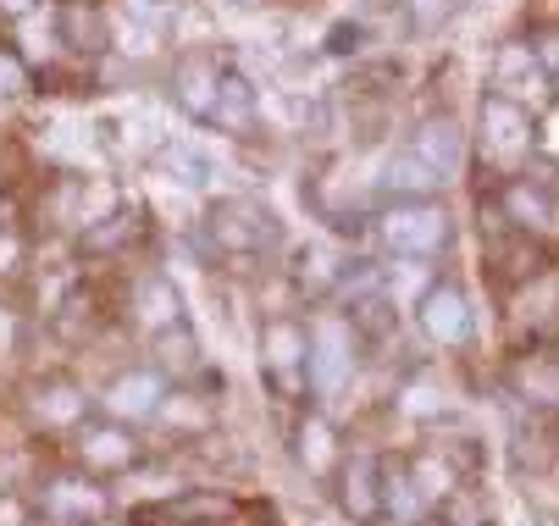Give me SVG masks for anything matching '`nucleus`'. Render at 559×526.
I'll use <instances>...</instances> for the list:
<instances>
[{
	"label": "nucleus",
	"instance_id": "10",
	"mask_svg": "<svg viewBox=\"0 0 559 526\" xmlns=\"http://www.w3.org/2000/svg\"><path fill=\"white\" fill-rule=\"evenodd\" d=\"M411 150H416V156H421L443 183H449V178H460V167H465V133H460V122H454V117H427Z\"/></svg>",
	"mask_w": 559,
	"mask_h": 526
},
{
	"label": "nucleus",
	"instance_id": "25",
	"mask_svg": "<svg viewBox=\"0 0 559 526\" xmlns=\"http://www.w3.org/2000/svg\"><path fill=\"white\" fill-rule=\"evenodd\" d=\"M532 56H537L543 72H559V23H548V28L532 34Z\"/></svg>",
	"mask_w": 559,
	"mask_h": 526
},
{
	"label": "nucleus",
	"instance_id": "2",
	"mask_svg": "<svg viewBox=\"0 0 559 526\" xmlns=\"http://www.w3.org/2000/svg\"><path fill=\"white\" fill-rule=\"evenodd\" d=\"M476 144H483V156L504 172H515L521 162H532L537 150V133H532V117L521 100L510 95H488L483 100V117H476Z\"/></svg>",
	"mask_w": 559,
	"mask_h": 526
},
{
	"label": "nucleus",
	"instance_id": "4",
	"mask_svg": "<svg viewBox=\"0 0 559 526\" xmlns=\"http://www.w3.org/2000/svg\"><path fill=\"white\" fill-rule=\"evenodd\" d=\"M211 239L222 255H261L266 244H277V216L250 194H233L211 211Z\"/></svg>",
	"mask_w": 559,
	"mask_h": 526
},
{
	"label": "nucleus",
	"instance_id": "18",
	"mask_svg": "<svg viewBox=\"0 0 559 526\" xmlns=\"http://www.w3.org/2000/svg\"><path fill=\"white\" fill-rule=\"evenodd\" d=\"M162 162H167V172H173V183H183V189H205L211 178H216V162L205 156L200 144H167L162 150Z\"/></svg>",
	"mask_w": 559,
	"mask_h": 526
},
{
	"label": "nucleus",
	"instance_id": "21",
	"mask_svg": "<svg viewBox=\"0 0 559 526\" xmlns=\"http://www.w3.org/2000/svg\"><path fill=\"white\" fill-rule=\"evenodd\" d=\"M39 416H45L50 427H67V421L84 416V394H78L72 383H50V388L39 394Z\"/></svg>",
	"mask_w": 559,
	"mask_h": 526
},
{
	"label": "nucleus",
	"instance_id": "13",
	"mask_svg": "<svg viewBox=\"0 0 559 526\" xmlns=\"http://www.w3.org/2000/svg\"><path fill=\"white\" fill-rule=\"evenodd\" d=\"M382 189H388V194H399V200H432V194L443 189V178L416 156V150H405V156H393V162H388Z\"/></svg>",
	"mask_w": 559,
	"mask_h": 526
},
{
	"label": "nucleus",
	"instance_id": "6",
	"mask_svg": "<svg viewBox=\"0 0 559 526\" xmlns=\"http://www.w3.org/2000/svg\"><path fill=\"white\" fill-rule=\"evenodd\" d=\"M222 72H227V67H222L211 50H189V56L178 61V72H173V95H178V106H183L189 117L211 122L216 95H222Z\"/></svg>",
	"mask_w": 559,
	"mask_h": 526
},
{
	"label": "nucleus",
	"instance_id": "28",
	"mask_svg": "<svg viewBox=\"0 0 559 526\" xmlns=\"http://www.w3.org/2000/svg\"><path fill=\"white\" fill-rule=\"evenodd\" d=\"M366 45V28L360 23H338L333 34H328V50H338V56H349V50H360Z\"/></svg>",
	"mask_w": 559,
	"mask_h": 526
},
{
	"label": "nucleus",
	"instance_id": "9",
	"mask_svg": "<svg viewBox=\"0 0 559 526\" xmlns=\"http://www.w3.org/2000/svg\"><path fill=\"white\" fill-rule=\"evenodd\" d=\"M261 366L283 388H299V371L310 366V333L299 322H272L261 338Z\"/></svg>",
	"mask_w": 559,
	"mask_h": 526
},
{
	"label": "nucleus",
	"instance_id": "11",
	"mask_svg": "<svg viewBox=\"0 0 559 526\" xmlns=\"http://www.w3.org/2000/svg\"><path fill=\"white\" fill-rule=\"evenodd\" d=\"M543 79L548 72L537 67V56H532V45H504L499 50V61H493V89L499 95H510V100H543Z\"/></svg>",
	"mask_w": 559,
	"mask_h": 526
},
{
	"label": "nucleus",
	"instance_id": "3",
	"mask_svg": "<svg viewBox=\"0 0 559 526\" xmlns=\"http://www.w3.org/2000/svg\"><path fill=\"white\" fill-rule=\"evenodd\" d=\"M355 360H360V333L355 322L344 316H316L310 327V388L322 394V399H338L344 383L355 378Z\"/></svg>",
	"mask_w": 559,
	"mask_h": 526
},
{
	"label": "nucleus",
	"instance_id": "32",
	"mask_svg": "<svg viewBox=\"0 0 559 526\" xmlns=\"http://www.w3.org/2000/svg\"><path fill=\"white\" fill-rule=\"evenodd\" d=\"M17 261V239H0V272H7Z\"/></svg>",
	"mask_w": 559,
	"mask_h": 526
},
{
	"label": "nucleus",
	"instance_id": "31",
	"mask_svg": "<svg viewBox=\"0 0 559 526\" xmlns=\"http://www.w3.org/2000/svg\"><path fill=\"white\" fill-rule=\"evenodd\" d=\"M537 144H543V150H554V156H559V117H548V122H543V139H537Z\"/></svg>",
	"mask_w": 559,
	"mask_h": 526
},
{
	"label": "nucleus",
	"instance_id": "20",
	"mask_svg": "<svg viewBox=\"0 0 559 526\" xmlns=\"http://www.w3.org/2000/svg\"><path fill=\"white\" fill-rule=\"evenodd\" d=\"M449 482H454V471H449L438 455H416V461H411V488L421 493V504L443 499V493H449Z\"/></svg>",
	"mask_w": 559,
	"mask_h": 526
},
{
	"label": "nucleus",
	"instance_id": "16",
	"mask_svg": "<svg viewBox=\"0 0 559 526\" xmlns=\"http://www.w3.org/2000/svg\"><path fill=\"white\" fill-rule=\"evenodd\" d=\"M84 461L100 466V471H122V466H133V438L122 427H90L84 432Z\"/></svg>",
	"mask_w": 559,
	"mask_h": 526
},
{
	"label": "nucleus",
	"instance_id": "7",
	"mask_svg": "<svg viewBox=\"0 0 559 526\" xmlns=\"http://www.w3.org/2000/svg\"><path fill=\"white\" fill-rule=\"evenodd\" d=\"M106 410L117 421H150V416H162L167 410V378L155 366L144 371H122V378L106 388Z\"/></svg>",
	"mask_w": 559,
	"mask_h": 526
},
{
	"label": "nucleus",
	"instance_id": "29",
	"mask_svg": "<svg viewBox=\"0 0 559 526\" xmlns=\"http://www.w3.org/2000/svg\"><path fill=\"white\" fill-rule=\"evenodd\" d=\"M405 410H411V416H432V410H438V394H432L427 383H416V388L405 394Z\"/></svg>",
	"mask_w": 559,
	"mask_h": 526
},
{
	"label": "nucleus",
	"instance_id": "8",
	"mask_svg": "<svg viewBox=\"0 0 559 526\" xmlns=\"http://www.w3.org/2000/svg\"><path fill=\"white\" fill-rule=\"evenodd\" d=\"M338 499H344V515H349V521H360V526H371V521H382V515H388L382 471H377V461H371V455L344 461V471H338Z\"/></svg>",
	"mask_w": 559,
	"mask_h": 526
},
{
	"label": "nucleus",
	"instance_id": "33",
	"mask_svg": "<svg viewBox=\"0 0 559 526\" xmlns=\"http://www.w3.org/2000/svg\"><path fill=\"white\" fill-rule=\"evenodd\" d=\"M0 7H7L12 17H28V12H34V0H0Z\"/></svg>",
	"mask_w": 559,
	"mask_h": 526
},
{
	"label": "nucleus",
	"instance_id": "12",
	"mask_svg": "<svg viewBox=\"0 0 559 526\" xmlns=\"http://www.w3.org/2000/svg\"><path fill=\"white\" fill-rule=\"evenodd\" d=\"M255 84L245 79V72H222V95H216V111H211V122L216 128H227V133H250V122H255Z\"/></svg>",
	"mask_w": 559,
	"mask_h": 526
},
{
	"label": "nucleus",
	"instance_id": "34",
	"mask_svg": "<svg viewBox=\"0 0 559 526\" xmlns=\"http://www.w3.org/2000/svg\"><path fill=\"white\" fill-rule=\"evenodd\" d=\"M216 7H255V0H216Z\"/></svg>",
	"mask_w": 559,
	"mask_h": 526
},
{
	"label": "nucleus",
	"instance_id": "19",
	"mask_svg": "<svg viewBox=\"0 0 559 526\" xmlns=\"http://www.w3.org/2000/svg\"><path fill=\"white\" fill-rule=\"evenodd\" d=\"M45 510H50V515L90 521V515L100 510V493H95L90 482H72V477H67V482H50V488H45Z\"/></svg>",
	"mask_w": 559,
	"mask_h": 526
},
{
	"label": "nucleus",
	"instance_id": "17",
	"mask_svg": "<svg viewBox=\"0 0 559 526\" xmlns=\"http://www.w3.org/2000/svg\"><path fill=\"white\" fill-rule=\"evenodd\" d=\"M504 216L521 222V228H548V222H554V200L532 178H521V183L504 189Z\"/></svg>",
	"mask_w": 559,
	"mask_h": 526
},
{
	"label": "nucleus",
	"instance_id": "22",
	"mask_svg": "<svg viewBox=\"0 0 559 526\" xmlns=\"http://www.w3.org/2000/svg\"><path fill=\"white\" fill-rule=\"evenodd\" d=\"M299 455H305L310 471H328V461H333V432H328V421H305V427H299Z\"/></svg>",
	"mask_w": 559,
	"mask_h": 526
},
{
	"label": "nucleus",
	"instance_id": "24",
	"mask_svg": "<svg viewBox=\"0 0 559 526\" xmlns=\"http://www.w3.org/2000/svg\"><path fill=\"white\" fill-rule=\"evenodd\" d=\"M338 277V255L328 244H310L305 250V283H333Z\"/></svg>",
	"mask_w": 559,
	"mask_h": 526
},
{
	"label": "nucleus",
	"instance_id": "30",
	"mask_svg": "<svg viewBox=\"0 0 559 526\" xmlns=\"http://www.w3.org/2000/svg\"><path fill=\"white\" fill-rule=\"evenodd\" d=\"M0 526H23V499H0Z\"/></svg>",
	"mask_w": 559,
	"mask_h": 526
},
{
	"label": "nucleus",
	"instance_id": "27",
	"mask_svg": "<svg viewBox=\"0 0 559 526\" xmlns=\"http://www.w3.org/2000/svg\"><path fill=\"white\" fill-rule=\"evenodd\" d=\"M23 84H28V72H23V61H17V56H0V100H12V95H23Z\"/></svg>",
	"mask_w": 559,
	"mask_h": 526
},
{
	"label": "nucleus",
	"instance_id": "23",
	"mask_svg": "<svg viewBox=\"0 0 559 526\" xmlns=\"http://www.w3.org/2000/svg\"><path fill=\"white\" fill-rule=\"evenodd\" d=\"M155 338H162V355H167V366H194L200 360V349H194V333L178 322V327H167V333H155Z\"/></svg>",
	"mask_w": 559,
	"mask_h": 526
},
{
	"label": "nucleus",
	"instance_id": "26",
	"mask_svg": "<svg viewBox=\"0 0 559 526\" xmlns=\"http://www.w3.org/2000/svg\"><path fill=\"white\" fill-rule=\"evenodd\" d=\"M405 7H411V17H416L421 28H438V23L460 7V0H405Z\"/></svg>",
	"mask_w": 559,
	"mask_h": 526
},
{
	"label": "nucleus",
	"instance_id": "1",
	"mask_svg": "<svg viewBox=\"0 0 559 526\" xmlns=\"http://www.w3.org/2000/svg\"><path fill=\"white\" fill-rule=\"evenodd\" d=\"M377 234L393 255H405V261H432L449 250L454 239V222L438 200H399L382 222H377Z\"/></svg>",
	"mask_w": 559,
	"mask_h": 526
},
{
	"label": "nucleus",
	"instance_id": "15",
	"mask_svg": "<svg viewBox=\"0 0 559 526\" xmlns=\"http://www.w3.org/2000/svg\"><path fill=\"white\" fill-rule=\"evenodd\" d=\"M56 39L72 50H106V17L90 12V0H67L56 17Z\"/></svg>",
	"mask_w": 559,
	"mask_h": 526
},
{
	"label": "nucleus",
	"instance_id": "14",
	"mask_svg": "<svg viewBox=\"0 0 559 526\" xmlns=\"http://www.w3.org/2000/svg\"><path fill=\"white\" fill-rule=\"evenodd\" d=\"M139 322H144L150 333L178 327V322H183V294H178V283L144 277V283H139Z\"/></svg>",
	"mask_w": 559,
	"mask_h": 526
},
{
	"label": "nucleus",
	"instance_id": "5",
	"mask_svg": "<svg viewBox=\"0 0 559 526\" xmlns=\"http://www.w3.org/2000/svg\"><path fill=\"white\" fill-rule=\"evenodd\" d=\"M416 316H421V333L438 344V349H460L471 338V306L454 283H432L421 299H416Z\"/></svg>",
	"mask_w": 559,
	"mask_h": 526
}]
</instances>
